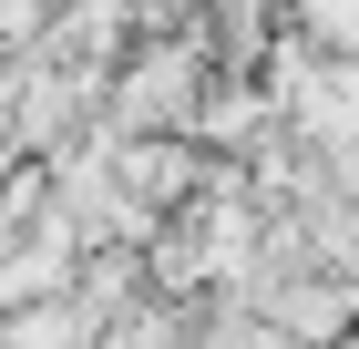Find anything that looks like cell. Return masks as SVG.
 <instances>
[{"label":"cell","mask_w":359,"mask_h":349,"mask_svg":"<svg viewBox=\"0 0 359 349\" xmlns=\"http://www.w3.org/2000/svg\"><path fill=\"white\" fill-rule=\"evenodd\" d=\"M205 82H216V52H205L195 31H134V52L113 62L103 113L123 124V134H195Z\"/></svg>","instance_id":"obj_1"},{"label":"cell","mask_w":359,"mask_h":349,"mask_svg":"<svg viewBox=\"0 0 359 349\" xmlns=\"http://www.w3.org/2000/svg\"><path fill=\"white\" fill-rule=\"evenodd\" d=\"M52 339H103V319H93L72 288L31 298V308H0V349H52Z\"/></svg>","instance_id":"obj_3"},{"label":"cell","mask_w":359,"mask_h":349,"mask_svg":"<svg viewBox=\"0 0 359 349\" xmlns=\"http://www.w3.org/2000/svg\"><path fill=\"white\" fill-rule=\"evenodd\" d=\"M287 124V103L267 93V72H226L216 62V82H205V103H195V134L216 144V154H257V144Z\"/></svg>","instance_id":"obj_2"}]
</instances>
